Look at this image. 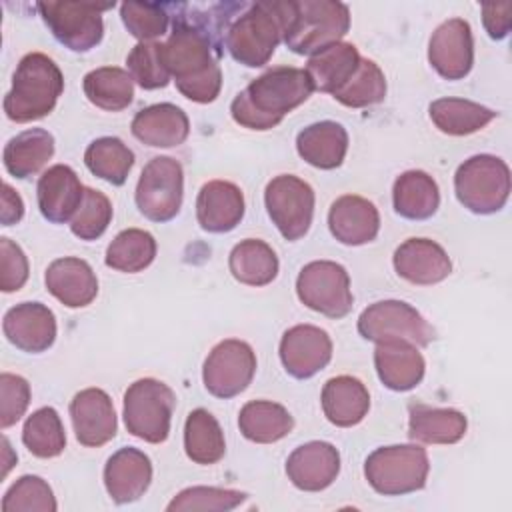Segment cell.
Here are the masks:
<instances>
[{
  "label": "cell",
  "instance_id": "6da1fadb",
  "mask_svg": "<svg viewBox=\"0 0 512 512\" xmlns=\"http://www.w3.org/2000/svg\"><path fill=\"white\" fill-rule=\"evenodd\" d=\"M218 16H174L172 34L162 44L170 76L192 102H214L222 88V54Z\"/></svg>",
  "mask_w": 512,
  "mask_h": 512
},
{
  "label": "cell",
  "instance_id": "7a4b0ae2",
  "mask_svg": "<svg viewBox=\"0 0 512 512\" xmlns=\"http://www.w3.org/2000/svg\"><path fill=\"white\" fill-rule=\"evenodd\" d=\"M314 86L302 68L278 66L252 80L230 104L236 124L250 130H270L286 114L306 102Z\"/></svg>",
  "mask_w": 512,
  "mask_h": 512
},
{
  "label": "cell",
  "instance_id": "3957f363",
  "mask_svg": "<svg viewBox=\"0 0 512 512\" xmlns=\"http://www.w3.org/2000/svg\"><path fill=\"white\" fill-rule=\"evenodd\" d=\"M220 22L222 44L230 56L248 66L260 68L268 64L284 34V0H260L222 4Z\"/></svg>",
  "mask_w": 512,
  "mask_h": 512
},
{
  "label": "cell",
  "instance_id": "277c9868",
  "mask_svg": "<svg viewBox=\"0 0 512 512\" xmlns=\"http://www.w3.org/2000/svg\"><path fill=\"white\" fill-rule=\"evenodd\" d=\"M64 90L60 68L42 52L26 54L12 76V88L4 96V112L12 122L24 124L48 116Z\"/></svg>",
  "mask_w": 512,
  "mask_h": 512
},
{
  "label": "cell",
  "instance_id": "5b68a950",
  "mask_svg": "<svg viewBox=\"0 0 512 512\" xmlns=\"http://www.w3.org/2000/svg\"><path fill=\"white\" fill-rule=\"evenodd\" d=\"M350 28V10L334 0H284V44L294 54H316L340 42Z\"/></svg>",
  "mask_w": 512,
  "mask_h": 512
},
{
  "label": "cell",
  "instance_id": "8992f818",
  "mask_svg": "<svg viewBox=\"0 0 512 512\" xmlns=\"http://www.w3.org/2000/svg\"><path fill=\"white\" fill-rule=\"evenodd\" d=\"M430 472L428 454L418 444L376 448L364 462L368 484L384 496H402L426 486Z\"/></svg>",
  "mask_w": 512,
  "mask_h": 512
},
{
  "label": "cell",
  "instance_id": "52a82bcc",
  "mask_svg": "<svg viewBox=\"0 0 512 512\" xmlns=\"http://www.w3.org/2000/svg\"><path fill=\"white\" fill-rule=\"evenodd\" d=\"M458 202L474 214H494L510 196V168L492 154H476L464 160L454 174Z\"/></svg>",
  "mask_w": 512,
  "mask_h": 512
},
{
  "label": "cell",
  "instance_id": "ba28073f",
  "mask_svg": "<svg viewBox=\"0 0 512 512\" xmlns=\"http://www.w3.org/2000/svg\"><path fill=\"white\" fill-rule=\"evenodd\" d=\"M176 396L170 386L156 378H140L124 392L126 430L150 444H160L170 434Z\"/></svg>",
  "mask_w": 512,
  "mask_h": 512
},
{
  "label": "cell",
  "instance_id": "9c48e42d",
  "mask_svg": "<svg viewBox=\"0 0 512 512\" xmlns=\"http://www.w3.org/2000/svg\"><path fill=\"white\" fill-rule=\"evenodd\" d=\"M182 196V164L170 156L152 158L144 166L134 192L140 214H144L152 222H168L180 212Z\"/></svg>",
  "mask_w": 512,
  "mask_h": 512
},
{
  "label": "cell",
  "instance_id": "30bf717a",
  "mask_svg": "<svg viewBox=\"0 0 512 512\" xmlns=\"http://www.w3.org/2000/svg\"><path fill=\"white\" fill-rule=\"evenodd\" d=\"M298 300L328 318H344L352 310L350 276L332 260L308 262L296 278Z\"/></svg>",
  "mask_w": 512,
  "mask_h": 512
},
{
  "label": "cell",
  "instance_id": "8fae6325",
  "mask_svg": "<svg viewBox=\"0 0 512 512\" xmlns=\"http://www.w3.org/2000/svg\"><path fill=\"white\" fill-rule=\"evenodd\" d=\"M114 4L88 2H38L36 10L52 36L72 52H88L104 36L102 12Z\"/></svg>",
  "mask_w": 512,
  "mask_h": 512
},
{
  "label": "cell",
  "instance_id": "7c38bea8",
  "mask_svg": "<svg viewBox=\"0 0 512 512\" xmlns=\"http://www.w3.org/2000/svg\"><path fill=\"white\" fill-rule=\"evenodd\" d=\"M264 204L286 240H300L308 232L314 216V190L302 178L292 174L272 178L264 190Z\"/></svg>",
  "mask_w": 512,
  "mask_h": 512
},
{
  "label": "cell",
  "instance_id": "4fadbf2b",
  "mask_svg": "<svg viewBox=\"0 0 512 512\" xmlns=\"http://www.w3.org/2000/svg\"><path fill=\"white\" fill-rule=\"evenodd\" d=\"M358 332L370 342L404 338L416 346H428L434 338V330L424 316L402 300L370 304L358 318Z\"/></svg>",
  "mask_w": 512,
  "mask_h": 512
},
{
  "label": "cell",
  "instance_id": "5bb4252c",
  "mask_svg": "<svg viewBox=\"0 0 512 512\" xmlns=\"http://www.w3.org/2000/svg\"><path fill=\"white\" fill-rule=\"evenodd\" d=\"M256 372V354L244 340L218 342L204 360V388L216 398H234L248 388Z\"/></svg>",
  "mask_w": 512,
  "mask_h": 512
},
{
  "label": "cell",
  "instance_id": "9a60e30c",
  "mask_svg": "<svg viewBox=\"0 0 512 512\" xmlns=\"http://www.w3.org/2000/svg\"><path fill=\"white\" fill-rule=\"evenodd\" d=\"M332 358V340L326 330L312 324L288 328L280 340V360L284 370L298 378H312L328 366Z\"/></svg>",
  "mask_w": 512,
  "mask_h": 512
},
{
  "label": "cell",
  "instance_id": "2e32d148",
  "mask_svg": "<svg viewBox=\"0 0 512 512\" xmlns=\"http://www.w3.org/2000/svg\"><path fill=\"white\" fill-rule=\"evenodd\" d=\"M428 60L446 80L468 76L474 64V40L470 24L462 18L442 22L430 36Z\"/></svg>",
  "mask_w": 512,
  "mask_h": 512
},
{
  "label": "cell",
  "instance_id": "e0dca14e",
  "mask_svg": "<svg viewBox=\"0 0 512 512\" xmlns=\"http://www.w3.org/2000/svg\"><path fill=\"white\" fill-rule=\"evenodd\" d=\"M6 340L22 352L40 354L56 340L54 312L42 302H20L2 320Z\"/></svg>",
  "mask_w": 512,
  "mask_h": 512
},
{
  "label": "cell",
  "instance_id": "ac0fdd59",
  "mask_svg": "<svg viewBox=\"0 0 512 512\" xmlns=\"http://www.w3.org/2000/svg\"><path fill=\"white\" fill-rule=\"evenodd\" d=\"M70 418L82 446L98 448L116 436L114 404L102 388L80 390L70 402Z\"/></svg>",
  "mask_w": 512,
  "mask_h": 512
},
{
  "label": "cell",
  "instance_id": "d6986e66",
  "mask_svg": "<svg viewBox=\"0 0 512 512\" xmlns=\"http://www.w3.org/2000/svg\"><path fill=\"white\" fill-rule=\"evenodd\" d=\"M340 472V452L334 444L312 440L298 446L286 460L288 480L304 492L328 488Z\"/></svg>",
  "mask_w": 512,
  "mask_h": 512
},
{
  "label": "cell",
  "instance_id": "ffe728a7",
  "mask_svg": "<svg viewBox=\"0 0 512 512\" xmlns=\"http://www.w3.org/2000/svg\"><path fill=\"white\" fill-rule=\"evenodd\" d=\"M392 264L400 278L418 286L438 284L452 272V262L446 250L428 238L404 240L394 250Z\"/></svg>",
  "mask_w": 512,
  "mask_h": 512
},
{
  "label": "cell",
  "instance_id": "44dd1931",
  "mask_svg": "<svg viewBox=\"0 0 512 512\" xmlns=\"http://www.w3.org/2000/svg\"><path fill=\"white\" fill-rule=\"evenodd\" d=\"M374 366L380 382L394 392L416 388L426 370V362L418 352V346L404 338L376 342Z\"/></svg>",
  "mask_w": 512,
  "mask_h": 512
},
{
  "label": "cell",
  "instance_id": "7402d4cb",
  "mask_svg": "<svg viewBox=\"0 0 512 512\" xmlns=\"http://www.w3.org/2000/svg\"><path fill=\"white\" fill-rule=\"evenodd\" d=\"M84 198L78 174L66 164L50 166L38 180L36 200L40 214L52 224L70 222Z\"/></svg>",
  "mask_w": 512,
  "mask_h": 512
},
{
  "label": "cell",
  "instance_id": "603a6c76",
  "mask_svg": "<svg viewBox=\"0 0 512 512\" xmlns=\"http://www.w3.org/2000/svg\"><path fill=\"white\" fill-rule=\"evenodd\" d=\"M152 482V462L138 448H120L104 466V486L116 504H128L144 496Z\"/></svg>",
  "mask_w": 512,
  "mask_h": 512
},
{
  "label": "cell",
  "instance_id": "cb8c5ba5",
  "mask_svg": "<svg viewBox=\"0 0 512 512\" xmlns=\"http://www.w3.org/2000/svg\"><path fill=\"white\" fill-rule=\"evenodd\" d=\"M328 228L332 236L346 246L372 242L380 230V214L376 206L356 194L340 196L328 212Z\"/></svg>",
  "mask_w": 512,
  "mask_h": 512
},
{
  "label": "cell",
  "instance_id": "d4e9b609",
  "mask_svg": "<svg viewBox=\"0 0 512 512\" xmlns=\"http://www.w3.org/2000/svg\"><path fill=\"white\" fill-rule=\"evenodd\" d=\"M244 216L242 190L226 180L206 182L196 198V218L202 230L222 234L234 230Z\"/></svg>",
  "mask_w": 512,
  "mask_h": 512
},
{
  "label": "cell",
  "instance_id": "484cf974",
  "mask_svg": "<svg viewBox=\"0 0 512 512\" xmlns=\"http://www.w3.org/2000/svg\"><path fill=\"white\" fill-rule=\"evenodd\" d=\"M48 292L68 308H84L98 294V278L92 266L74 256L54 260L44 274Z\"/></svg>",
  "mask_w": 512,
  "mask_h": 512
},
{
  "label": "cell",
  "instance_id": "4316f807",
  "mask_svg": "<svg viewBox=\"0 0 512 512\" xmlns=\"http://www.w3.org/2000/svg\"><path fill=\"white\" fill-rule=\"evenodd\" d=\"M130 130L134 138L146 146L172 148L188 138L190 122L182 108L170 102H160L136 112Z\"/></svg>",
  "mask_w": 512,
  "mask_h": 512
},
{
  "label": "cell",
  "instance_id": "83f0119b",
  "mask_svg": "<svg viewBox=\"0 0 512 512\" xmlns=\"http://www.w3.org/2000/svg\"><path fill=\"white\" fill-rule=\"evenodd\" d=\"M296 150L300 158L314 168H338L348 152V132L342 124L332 120L314 122L298 132Z\"/></svg>",
  "mask_w": 512,
  "mask_h": 512
},
{
  "label": "cell",
  "instance_id": "f1b7e54d",
  "mask_svg": "<svg viewBox=\"0 0 512 512\" xmlns=\"http://www.w3.org/2000/svg\"><path fill=\"white\" fill-rule=\"evenodd\" d=\"M322 412L334 426L350 428L364 420L370 408L366 386L354 376L330 378L322 388Z\"/></svg>",
  "mask_w": 512,
  "mask_h": 512
},
{
  "label": "cell",
  "instance_id": "f546056e",
  "mask_svg": "<svg viewBox=\"0 0 512 512\" xmlns=\"http://www.w3.org/2000/svg\"><path fill=\"white\" fill-rule=\"evenodd\" d=\"M468 420L454 408H432L426 404H410L408 436L422 444H456L464 438Z\"/></svg>",
  "mask_w": 512,
  "mask_h": 512
},
{
  "label": "cell",
  "instance_id": "4dcf8cb0",
  "mask_svg": "<svg viewBox=\"0 0 512 512\" xmlns=\"http://www.w3.org/2000/svg\"><path fill=\"white\" fill-rule=\"evenodd\" d=\"M360 60L362 56L358 54V48L354 44L336 42L310 56L306 64V74L314 90L334 94L352 78V74L358 70Z\"/></svg>",
  "mask_w": 512,
  "mask_h": 512
},
{
  "label": "cell",
  "instance_id": "1f68e13d",
  "mask_svg": "<svg viewBox=\"0 0 512 512\" xmlns=\"http://www.w3.org/2000/svg\"><path fill=\"white\" fill-rule=\"evenodd\" d=\"M54 154V136L44 128H30L8 140L2 152L10 176L24 180L40 172Z\"/></svg>",
  "mask_w": 512,
  "mask_h": 512
},
{
  "label": "cell",
  "instance_id": "d6a6232c",
  "mask_svg": "<svg viewBox=\"0 0 512 512\" xmlns=\"http://www.w3.org/2000/svg\"><path fill=\"white\" fill-rule=\"evenodd\" d=\"M394 210L408 220H426L434 216L440 206V192L436 180L422 170H408L400 174L392 188Z\"/></svg>",
  "mask_w": 512,
  "mask_h": 512
},
{
  "label": "cell",
  "instance_id": "836d02e7",
  "mask_svg": "<svg viewBox=\"0 0 512 512\" xmlns=\"http://www.w3.org/2000/svg\"><path fill=\"white\" fill-rule=\"evenodd\" d=\"M238 428L250 442L272 444L292 432L294 418L282 404L270 400H252L242 406L238 414Z\"/></svg>",
  "mask_w": 512,
  "mask_h": 512
},
{
  "label": "cell",
  "instance_id": "e575fe53",
  "mask_svg": "<svg viewBox=\"0 0 512 512\" xmlns=\"http://www.w3.org/2000/svg\"><path fill=\"white\" fill-rule=\"evenodd\" d=\"M232 276L246 286H266L278 274V256L264 240L248 238L238 242L228 258Z\"/></svg>",
  "mask_w": 512,
  "mask_h": 512
},
{
  "label": "cell",
  "instance_id": "d590c367",
  "mask_svg": "<svg viewBox=\"0 0 512 512\" xmlns=\"http://www.w3.org/2000/svg\"><path fill=\"white\" fill-rule=\"evenodd\" d=\"M434 126L450 136H466L482 130L496 118V112L464 98H438L428 108Z\"/></svg>",
  "mask_w": 512,
  "mask_h": 512
},
{
  "label": "cell",
  "instance_id": "8d00e7d4",
  "mask_svg": "<svg viewBox=\"0 0 512 512\" xmlns=\"http://www.w3.org/2000/svg\"><path fill=\"white\" fill-rule=\"evenodd\" d=\"M82 88L88 102L108 112H120L128 108L134 98L132 76L116 66L90 70L82 80Z\"/></svg>",
  "mask_w": 512,
  "mask_h": 512
},
{
  "label": "cell",
  "instance_id": "74e56055",
  "mask_svg": "<svg viewBox=\"0 0 512 512\" xmlns=\"http://www.w3.org/2000/svg\"><path fill=\"white\" fill-rule=\"evenodd\" d=\"M184 450L196 464H216L224 458L226 442L218 420L204 408H196L188 414L184 424Z\"/></svg>",
  "mask_w": 512,
  "mask_h": 512
},
{
  "label": "cell",
  "instance_id": "f35d334b",
  "mask_svg": "<svg viewBox=\"0 0 512 512\" xmlns=\"http://www.w3.org/2000/svg\"><path fill=\"white\" fill-rule=\"evenodd\" d=\"M86 168L112 186H122L134 166V152L116 136H102L84 152Z\"/></svg>",
  "mask_w": 512,
  "mask_h": 512
},
{
  "label": "cell",
  "instance_id": "ab89813d",
  "mask_svg": "<svg viewBox=\"0 0 512 512\" xmlns=\"http://www.w3.org/2000/svg\"><path fill=\"white\" fill-rule=\"evenodd\" d=\"M156 258V240L150 232L140 228H128L114 236L106 248V266L118 272H140L148 268Z\"/></svg>",
  "mask_w": 512,
  "mask_h": 512
},
{
  "label": "cell",
  "instance_id": "60d3db41",
  "mask_svg": "<svg viewBox=\"0 0 512 512\" xmlns=\"http://www.w3.org/2000/svg\"><path fill=\"white\" fill-rule=\"evenodd\" d=\"M24 446L38 458H56L66 448V432L58 412L50 406L32 412L22 428Z\"/></svg>",
  "mask_w": 512,
  "mask_h": 512
},
{
  "label": "cell",
  "instance_id": "b9f144b4",
  "mask_svg": "<svg viewBox=\"0 0 512 512\" xmlns=\"http://www.w3.org/2000/svg\"><path fill=\"white\" fill-rule=\"evenodd\" d=\"M348 108H366L378 104L386 96V78L374 60L362 58L352 78L332 94Z\"/></svg>",
  "mask_w": 512,
  "mask_h": 512
},
{
  "label": "cell",
  "instance_id": "7bdbcfd3",
  "mask_svg": "<svg viewBox=\"0 0 512 512\" xmlns=\"http://www.w3.org/2000/svg\"><path fill=\"white\" fill-rule=\"evenodd\" d=\"M0 508L2 512H54L56 498L46 480L26 474L6 490Z\"/></svg>",
  "mask_w": 512,
  "mask_h": 512
},
{
  "label": "cell",
  "instance_id": "ee69618b",
  "mask_svg": "<svg viewBox=\"0 0 512 512\" xmlns=\"http://www.w3.org/2000/svg\"><path fill=\"white\" fill-rule=\"evenodd\" d=\"M126 64L132 80L144 90L164 88L170 82V72L166 68L160 42H138L130 50Z\"/></svg>",
  "mask_w": 512,
  "mask_h": 512
},
{
  "label": "cell",
  "instance_id": "f6af8a7d",
  "mask_svg": "<svg viewBox=\"0 0 512 512\" xmlns=\"http://www.w3.org/2000/svg\"><path fill=\"white\" fill-rule=\"evenodd\" d=\"M246 500L244 492L228 490V488H214V486H192L178 492L170 504L166 506L168 512H194V510H214L226 512L240 506Z\"/></svg>",
  "mask_w": 512,
  "mask_h": 512
},
{
  "label": "cell",
  "instance_id": "bcb514c9",
  "mask_svg": "<svg viewBox=\"0 0 512 512\" xmlns=\"http://www.w3.org/2000/svg\"><path fill=\"white\" fill-rule=\"evenodd\" d=\"M170 4L150 2H124L120 4V16L128 32L140 42H152L166 34L170 24Z\"/></svg>",
  "mask_w": 512,
  "mask_h": 512
},
{
  "label": "cell",
  "instance_id": "7dc6e473",
  "mask_svg": "<svg viewBox=\"0 0 512 512\" xmlns=\"http://www.w3.org/2000/svg\"><path fill=\"white\" fill-rule=\"evenodd\" d=\"M112 220V204L106 194L94 188H84V198L74 218L70 220V230L80 240L100 238Z\"/></svg>",
  "mask_w": 512,
  "mask_h": 512
},
{
  "label": "cell",
  "instance_id": "c3c4849f",
  "mask_svg": "<svg viewBox=\"0 0 512 512\" xmlns=\"http://www.w3.org/2000/svg\"><path fill=\"white\" fill-rule=\"evenodd\" d=\"M30 404V384L26 378L10 372L0 374V426L16 424Z\"/></svg>",
  "mask_w": 512,
  "mask_h": 512
},
{
  "label": "cell",
  "instance_id": "681fc988",
  "mask_svg": "<svg viewBox=\"0 0 512 512\" xmlns=\"http://www.w3.org/2000/svg\"><path fill=\"white\" fill-rule=\"evenodd\" d=\"M28 280V258L10 238H0V290L16 292Z\"/></svg>",
  "mask_w": 512,
  "mask_h": 512
},
{
  "label": "cell",
  "instance_id": "f907efd6",
  "mask_svg": "<svg viewBox=\"0 0 512 512\" xmlns=\"http://www.w3.org/2000/svg\"><path fill=\"white\" fill-rule=\"evenodd\" d=\"M482 22L490 38L502 40L508 36L512 26V4L498 2V4H484L482 6Z\"/></svg>",
  "mask_w": 512,
  "mask_h": 512
},
{
  "label": "cell",
  "instance_id": "816d5d0a",
  "mask_svg": "<svg viewBox=\"0 0 512 512\" xmlns=\"http://www.w3.org/2000/svg\"><path fill=\"white\" fill-rule=\"evenodd\" d=\"M24 216V202L20 198V194L8 184H2V210H0V220L2 226H12L16 222H20Z\"/></svg>",
  "mask_w": 512,
  "mask_h": 512
}]
</instances>
